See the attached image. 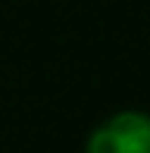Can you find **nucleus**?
Returning <instances> with one entry per match:
<instances>
[{
	"mask_svg": "<svg viewBox=\"0 0 150 153\" xmlns=\"http://www.w3.org/2000/svg\"><path fill=\"white\" fill-rule=\"evenodd\" d=\"M85 153H150V113L122 109L94 125Z\"/></svg>",
	"mask_w": 150,
	"mask_h": 153,
	"instance_id": "f257e3e1",
	"label": "nucleus"
}]
</instances>
